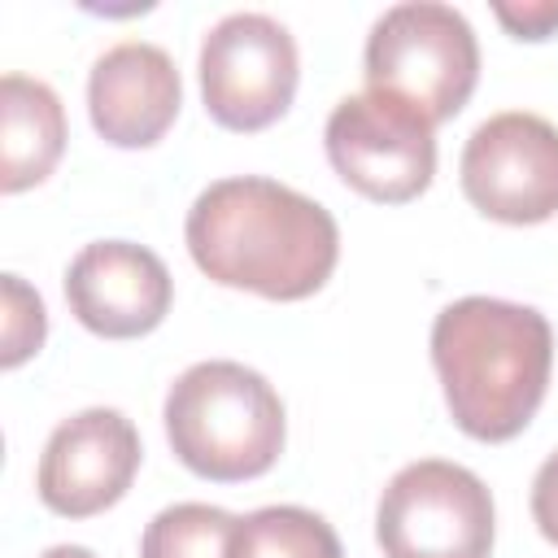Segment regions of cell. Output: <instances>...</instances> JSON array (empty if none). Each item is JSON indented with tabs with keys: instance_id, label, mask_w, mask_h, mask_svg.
<instances>
[{
	"instance_id": "obj_1",
	"label": "cell",
	"mask_w": 558,
	"mask_h": 558,
	"mask_svg": "<svg viewBox=\"0 0 558 558\" xmlns=\"http://www.w3.org/2000/svg\"><path fill=\"white\" fill-rule=\"evenodd\" d=\"M183 240L201 275L266 301L314 296L340 262L336 218L314 196L262 174L209 183L187 209Z\"/></svg>"
},
{
	"instance_id": "obj_2",
	"label": "cell",
	"mask_w": 558,
	"mask_h": 558,
	"mask_svg": "<svg viewBox=\"0 0 558 558\" xmlns=\"http://www.w3.org/2000/svg\"><path fill=\"white\" fill-rule=\"evenodd\" d=\"M432 366L453 423L475 440L519 436L545 401L554 327L501 296H458L432 323Z\"/></svg>"
},
{
	"instance_id": "obj_3",
	"label": "cell",
	"mask_w": 558,
	"mask_h": 558,
	"mask_svg": "<svg viewBox=\"0 0 558 558\" xmlns=\"http://www.w3.org/2000/svg\"><path fill=\"white\" fill-rule=\"evenodd\" d=\"M161 418L174 458L192 475L218 484L266 475L288 436L283 401L270 379L231 357L187 366L170 384Z\"/></svg>"
},
{
	"instance_id": "obj_4",
	"label": "cell",
	"mask_w": 558,
	"mask_h": 558,
	"mask_svg": "<svg viewBox=\"0 0 558 558\" xmlns=\"http://www.w3.org/2000/svg\"><path fill=\"white\" fill-rule=\"evenodd\" d=\"M366 87L414 105L432 126L449 122L475 92L480 44L471 22L440 0H405L366 35Z\"/></svg>"
},
{
	"instance_id": "obj_5",
	"label": "cell",
	"mask_w": 558,
	"mask_h": 558,
	"mask_svg": "<svg viewBox=\"0 0 558 558\" xmlns=\"http://www.w3.org/2000/svg\"><path fill=\"white\" fill-rule=\"evenodd\" d=\"M497 510L488 484L445 458L405 462L375 506L384 558H488Z\"/></svg>"
},
{
	"instance_id": "obj_6",
	"label": "cell",
	"mask_w": 558,
	"mask_h": 558,
	"mask_svg": "<svg viewBox=\"0 0 558 558\" xmlns=\"http://www.w3.org/2000/svg\"><path fill=\"white\" fill-rule=\"evenodd\" d=\"M201 100L227 131L279 122L296 96L301 57L292 31L270 13H227L201 39Z\"/></svg>"
},
{
	"instance_id": "obj_7",
	"label": "cell",
	"mask_w": 558,
	"mask_h": 558,
	"mask_svg": "<svg viewBox=\"0 0 558 558\" xmlns=\"http://www.w3.org/2000/svg\"><path fill=\"white\" fill-rule=\"evenodd\" d=\"M323 144L331 170L366 201L405 205L436 174V126L414 105L371 87L336 100Z\"/></svg>"
},
{
	"instance_id": "obj_8",
	"label": "cell",
	"mask_w": 558,
	"mask_h": 558,
	"mask_svg": "<svg viewBox=\"0 0 558 558\" xmlns=\"http://www.w3.org/2000/svg\"><path fill=\"white\" fill-rule=\"evenodd\" d=\"M466 201L510 227H532L558 214V126L527 109L484 118L458 157Z\"/></svg>"
},
{
	"instance_id": "obj_9",
	"label": "cell",
	"mask_w": 558,
	"mask_h": 558,
	"mask_svg": "<svg viewBox=\"0 0 558 558\" xmlns=\"http://www.w3.org/2000/svg\"><path fill=\"white\" fill-rule=\"evenodd\" d=\"M140 432L122 410L87 405L61 418L39 453V501L61 519H92L126 497L140 471Z\"/></svg>"
},
{
	"instance_id": "obj_10",
	"label": "cell",
	"mask_w": 558,
	"mask_h": 558,
	"mask_svg": "<svg viewBox=\"0 0 558 558\" xmlns=\"http://www.w3.org/2000/svg\"><path fill=\"white\" fill-rule=\"evenodd\" d=\"M70 314L105 340H135L161 327L174 301L166 262L131 240H96L65 266Z\"/></svg>"
},
{
	"instance_id": "obj_11",
	"label": "cell",
	"mask_w": 558,
	"mask_h": 558,
	"mask_svg": "<svg viewBox=\"0 0 558 558\" xmlns=\"http://www.w3.org/2000/svg\"><path fill=\"white\" fill-rule=\"evenodd\" d=\"M183 78L174 57L148 39L105 48L87 74V113L105 144L153 148L179 118Z\"/></svg>"
},
{
	"instance_id": "obj_12",
	"label": "cell",
	"mask_w": 558,
	"mask_h": 558,
	"mask_svg": "<svg viewBox=\"0 0 558 558\" xmlns=\"http://www.w3.org/2000/svg\"><path fill=\"white\" fill-rule=\"evenodd\" d=\"M65 153L61 96L31 74L0 78V192H26L44 183Z\"/></svg>"
},
{
	"instance_id": "obj_13",
	"label": "cell",
	"mask_w": 558,
	"mask_h": 558,
	"mask_svg": "<svg viewBox=\"0 0 558 558\" xmlns=\"http://www.w3.org/2000/svg\"><path fill=\"white\" fill-rule=\"evenodd\" d=\"M231 558H344L336 527L305 506H262L235 519Z\"/></svg>"
},
{
	"instance_id": "obj_14",
	"label": "cell",
	"mask_w": 558,
	"mask_h": 558,
	"mask_svg": "<svg viewBox=\"0 0 558 558\" xmlns=\"http://www.w3.org/2000/svg\"><path fill=\"white\" fill-rule=\"evenodd\" d=\"M235 514L205 501H179L148 519L140 558H231Z\"/></svg>"
},
{
	"instance_id": "obj_15",
	"label": "cell",
	"mask_w": 558,
	"mask_h": 558,
	"mask_svg": "<svg viewBox=\"0 0 558 558\" xmlns=\"http://www.w3.org/2000/svg\"><path fill=\"white\" fill-rule=\"evenodd\" d=\"M0 292H4V318H0V366L13 371L22 366L31 353H39L44 336H48V310L39 301V292L22 279V275H0Z\"/></svg>"
},
{
	"instance_id": "obj_16",
	"label": "cell",
	"mask_w": 558,
	"mask_h": 558,
	"mask_svg": "<svg viewBox=\"0 0 558 558\" xmlns=\"http://www.w3.org/2000/svg\"><path fill=\"white\" fill-rule=\"evenodd\" d=\"M493 17L514 35V39H549L558 31V0H523V4H493Z\"/></svg>"
},
{
	"instance_id": "obj_17",
	"label": "cell",
	"mask_w": 558,
	"mask_h": 558,
	"mask_svg": "<svg viewBox=\"0 0 558 558\" xmlns=\"http://www.w3.org/2000/svg\"><path fill=\"white\" fill-rule=\"evenodd\" d=\"M532 519L549 545H558V449L541 462L532 480Z\"/></svg>"
},
{
	"instance_id": "obj_18",
	"label": "cell",
	"mask_w": 558,
	"mask_h": 558,
	"mask_svg": "<svg viewBox=\"0 0 558 558\" xmlns=\"http://www.w3.org/2000/svg\"><path fill=\"white\" fill-rule=\"evenodd\" d=\"M39 558H96L87 545H48Z\"/></svg>"
}]
</instances>
